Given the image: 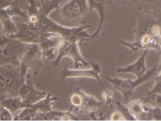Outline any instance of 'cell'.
<instances>
[{"label":"cell","mask_w":161,"mask_h":121,"mask_svg":"<svg viewBox=\"0 0 161 121\" xmlns=\"http://www.w3.org/2000/svg\"><path fill=\"white\" fill-rule=\"evenodd\" d=\"M64 39L58 34L43 31L38 43L42 51L59 47Z\"/></svg>","instance_id":"e0dca14e"},{"label":"cell","mask_w":161,"mask_h":121,"mask_svg":"<svg viewBox=\"0 0 161 121\" xmlns=\"http://www.w3.org/2000/svg\"><path fill=\"white\" fill-rule=\"evenodd\" d=\"M34 120H79V118L73 113V108L66 111L53 109L47 112H37Z\"/></svg>","instance_id":"5bb4252c"},{"label":"cell","mask_w":161,"mask_h":121,"mask_svg":"<svg viewBox=\"0 0 161 121\" xmlns=\"http://www.w3.org/2000/svg\"><path fill=\"white\" fill-rule=\"evenodd\" d=\"M47 94V92L45 91L36 90L30 74L27 73L25 81L19 90V95L24 102L29 106L43 98Z\"/></svg>","instance_id":"30bf717a"},{"label":"cell","mask_w":161,"mask_h":121,"mask_svg":"<svg viewBox=\"0 0 161 121\" xmlns=\"http://www.w3.org/2000/svg\"><path fill=\"white\" fill-rule=\"evenodd\" d=\"M127 105L137 120H150L148 112L145 110L144 104L140 100H133L127 103Z\"/></svg>","instance_id":"ffe728a7"},{"label":"cell","mask_w":161,"mask_h":121,"mask_svg":"<svg viewBox=\"0 0 161 121\" xmlns=\"http://www.w3.org/2000/svg\"><path fill=\"white\" fill-rule=\"evenodd\" d=\"M145 110L148 112L151 120H161V108L158 107H150L144 104Z\"/></svg>","instance_id":"4316f807"},{"label":"cell","mask_w":161,"mask_h":121,"mask_svg":"<svg viewBox=\"0 0 161 121\" xmlns=\"http://www.w3.org/2000/svg\"><path fill=\"white\" fill-rule=\"evenodd\" d=\"M115 1L118 2V3H125V2H126L128 0H115Z\"/></svg>","instance_id":"d590c367"},{"label":"cell","mask_w":161,"mask_h":121,"mask_svg":"<svg viewBox=\"0 0 161 121\" xmlns=\"http://www.w3.org/2000/svg\"><path fill=\"white\" fill-rule=\"evenodd\" d=\"M11 18L4 9H0V21L3 27V32L8 38L17 31L16 24L12 20Z\"/></svg>","instance_id":"7402d4cb"},{"label":"cell","mask_w":161,"mask_h":121,"mask_svg":"<svg viewBox=\"0 0 161 121\" xmlns=\"http://www.w3.org/2000/svg\"><path fill=\"white\" fill-rule=\"evenodd\" d=\"M91 24H86L84 21L78 26H65L52 20L48 16L40 12L39 21L35 26L40 31L50 32L58 34L64 39L75 42H82L91 39V35L87 31Z\"/></svg>","instance_id":"6da1fadb"},{"label":"cell","mask_w":161,"mask_h":121,"mask_svg":"<svg viewBox=\"0 0 161 121\" xmlns=\"http://www.w3.org/2000/svg\"><path fill=\"white\" fill-rule=\"evenodd\" d=\"M21 110L17 115L13 117V120H34L36 112L31 105L27 106Z\"/></svg>","instance_id":"d4e9b609"},{"label":"cell","mask_w":161,"mask_h":121,"mask_svg":"<svg viewBox=\"0 0 161 121\" xmlns=\"http://www.w3.org/2000/svg\"><path fill=\"white\" fill-rule=\"evenodd\" d=\"M14 0H0V9H4L6 7L13 4Z\"/></svg>","instance_id":"1f68e13d"},{"label":"cell","mask_w":161,"mask_h":121,"mask_svg":"<svg viewBox=\"0 0 161 121\" xmlns=\"http://www.w3.org/2000/svg\"><path fill=\"white\" fill-rule=\"evenodd\" d=\"M58 97L52 95L51 93H47L46 96L38 102L30 105L34 110L37 112H47L53 110V104Z\"/></svg>","instance_id":"44dd1931"},{"label":"cell","mask_w":161,"mask_h":121,"mask_svg":"<svg viewBox=\"0 0 161 121\" xmlns=\"http://www.w3.org/2000/svg\"><path fill=\"white\" fill-rule=\"evenodd\" d=\"M39 11L42 14L48 16V15L54 10H58L60 3L62 0H39Z\"/></svg>","instance_id":"603a6c76"},{"label":"cell","mask_w":161,"mask_h":121,"mask_svg":"<svg viewBox=\"0 0 161 121\" xmlns=\"http://www.w3.org/2000/svg\"><path fill=\"white\" fill-rule=\"evenodd\" d=\"M155 39L157 40V41L160 43V46H161V36H159V37H158V38H155ZM160 70H161V59H160V62L158 63V72H159Z\"/></svg>","instance_id":"836d02e7"},{"label":"cell","mask_w":161,"mask_h":121,"mask_svg":"<svg viewBox=\"0 0 161 121\" xmlns=\"http://www.w3.org/2000/svg\"><path fill=\"white\" fill-rule=\"evenodd\" d=\"M136 8L143 14L152 15L161 10V0H136Z\"/></svg>","instance_id":"ac0fdd59"},{"label":"cell","mask_w":161,"mask_h":121,"mask_svg":"<svg viewBox=\"0 0 161 121\" xmlns=\"http://www.w3.org/2000/svg\"><path fill=\"white\" fill-rule=\"evenodd\" d=\"M158 73V63L155 64L147 72L134 80L130 78H121L117 76H108V81L112 85L113 88L121 93L126 104L128 103L129 98L133 93L134 90L142 83L153 78Z\"/></svg>","instance_id":"3957f363"},{"label":"cell","mask_w":161,"mask_h":121,"mask_svg":"<svg viewBox=\"0 0 161 121\" xmlns=\"http://www.w3.org/2000/svg\"><path fill=\"white\" fill-rule=\"evenodd\" d=\"M0 104L9 110L13 115L18 110H21L28 106L19 95L8 97L1 100Z\"/></svg>","instance_id":"d6986e66"},{"label":"cell","mask_w":161,"mask_h":121,"mask_svg":"<svg viewBox=\"0 0 161 121\" xmlns=\"http://www.w3.org/2000/svg\"><path fill=\"white\" fill-rule=\"evenodd\" d=\"M120 43L129 48L130 53L136 52L139 50H155L161 54V46L157 40L150 34L143 35L140 39L133 42H128L121 39Z\"/></svg>","instance_id":"7c38bea8"},{"label":"cell","mask_w":161,"mask_h":121,"mask_svg":"<svg viewBox=\"0 0 161 121\" xmlns=\"http://www.w3.org/2000/svg\"><path fill=\"white\" fill-rule=\"evenodd\" d=\"M88 9L87 0H69L58 10L62 19L74 20L82 18Z\"/></svg>","instance_id":"9c48e42d"},{"label":"cell","mask_w":161,"mask_h":121,"mask_svg":"<svg viewBox=\"0 0 161 121\" xmlns=\"http://www.w3.org/2000/svg\"><path fill=\"white\" fill-rule=\"evenodd\" d=\"M68 101L75 110L82 114L94 112L103 105V102L94 96L89 95L81 88H75L70 95Z\"/></svg>","instance_id":"277c9868"},{"label":"cell","mask_w":161,"mask_h":121,"mask_svg":"<svg viewBox=\"0 0 161 121\" xmlns=\"http://www.w3.org/2000/svg\"><path fill=\"white\" fill-rule=\"evenodd\" d=\"M91 67L89 68H70L67 65L64 70H62L60 74V80L62 83H65L67 78L79 79L80 78H94L97 80L103 90L106 89L101 80V67L100 65L96 62H91Z\"/></svg>","instance_id":"ba28073f"},{"label":"cell","mask_w":161,"mask_h":121,"mask_svg":"<svg viewBox=\"0 0 161 121\" xmlns=\"http://www.w3.org/2000/svg\"><path fill=\"white\" fill-rule=\"evenodd\" d=\"M149 50H143L141 56L133 63L127 65L123 67H119L116 69V72L119 74L131 73L140 77L145 75L148 70L146 66V57Z\"/></svg>","instance_id":"4fadbf2b"},{"label":"cell","mask_w":161,"mask_h":121,"mask_svg":"<svg viewBox=\"0 0 161 121\" xmlns=\"http://www.w3.org/2000/svg\"><path fill=\"white\" fill-rule=\"evenodd\" d=\"M160 22L161 19L154 18L152 14H144L140 18L135 28V40L140 39L144 34H151L152 28Z\"/></svg>","instance_id":"9a60e30c"},{"label":"cell","mask_w":161,"mask_h":121,"mask_svg":"<svg viewBox=\"0 0 161 121\" xmlns=\"http://www.w3.org/2000/svg\"><path fill=\"white\" fill-rule=\"evenodd\" d=\"M150 92H154L158 94H161V81L155 80L153 86L149 90H147Z\"/></svg>","instance_id":"f546056e"},{"label":"cell","mask_w":161,"mask_h":121,"mask_svg":"<svg viewBox=\"0 0 161 121\" xmlns=\"http://www.w3.org/2000/svg\"><path fill=\"white\" fill-rule=\"evenodd\" d=\"M43 55L38 44H30L21 58L19 69L21 75L25 80L28 70H31L34 75H37L43 67Z\"/></svg>","instance_id":"52a82bcc"},{"label":"cell","mask_w":161,"mask_h":121,"mask_svg":"<svg viewBox=\"0 0 161 121\" xmlns=\"http://www.w3.org/2000/svg\"><path fill=\"white\" fill-rule=\"evenodd\" d=\"M101 97L103 100H104L105 103L108 107H113L115 105V102L113 100V93L111 90L107 89L103 90L101 93Z\"/></svg>","instance_id":"83f0119b"},{"label":"cell","mask_w":161,"mask_h":121,"mask_svg":"<svg viewBox=\"0 0 161 121\" xmlns=\"http://www.w3.org/2000/svg\"><path fill=\"white\" fill-rule=\"evenodd\" d=\"M13 120V114L6 108L0 105V120Z\"/></svg>","instance_id":"f1b7e54d"},{"label":"cell","mask_w":161,"mask_h":121,"mask_svg":"<svg viewBox=\"0 0 161 121\" xmlns=\"http://www.w3.org/2000/svg\"><path fill=\"white\" fill-rule=\"evenodd\" d=\"M115 105L117 107V110L121 113L125 120H137L130 112L127 104L124 105L119 101H116L115 102Z\"/></svg>","instance_id":"484cf974"},{"label":"cell","mask_w":161,"mask_h":121,"mask_svg":"<svg viewBox=\"0 0 161 121\" xmlns=\"http://www.w3.org/2000/svg\"><path fill=\"white\" fill-rule=\"evenodd\" d=\"M17 31L9 36L27 44H38L42 31L30 23H16Z\"/></svg>","instance_id":"8fae6325"},{"label":"cell","mask_w":161,"mask_h":121,"mask_svg":"<svg viewBox=\"0 0 161 121\" xmlns=\"http://www.w3.org/2000/svg\"><path fill=\"white\" fill-rule=\"evenodd\" d=\"M25 80L19 67L13 65L0 66V100L8 97L19 95V90Z\"/></svg>","instance_id":"7a4b0ae2"},{"label":"cell","mask_w":161,"mask_h":121,"mask_svg":"<svg viewBox=\"0 0 161 121\" xmlns=\"http://www.w3.org/2000/svg\"><path fill=\"white\" fill-rule=\"evenodd\" d=\"M89 10L96 11L99 18L97 28L91 35V39L98 36L106 19V0H87Z\"/></svg>","instance_id":"2e32d148"},{"label":"cell","mask_w":161,"mask_h":121,"mask_svg":"<svg viewBox=\"0 0 161 121\" xmlns=\"http://www.w3.org/2000/svg\"><path fill=\"white\" fill-rule=\"evenodd\" d=\"M30 45L10 38L0 48V66L9 64L19 67L21 58Z\"/></svg>","instance_id":"8992f818"},{"label":"cell","mask_w":161,"mask_h":121,"mask_svg":"<svg viewBox=\"0 0 161 121\" xmlns=\"http://www.w3.org/2000/svg\"><path fill=\"white\" fill-rule=\"evenodd\" d=\"M140 100L143 104L161 108V94L150 92L147 90L145 96L140 99Z\"/></svg>","instance_id":"cb8c5ba5"},{"label":"cell","mask_w":161,"mask_h":121,"mask_svg":"<svg viewBox=\"0 0 161 121\" xmlns=\"http://www.w3.org/2000/svg\"><path fill=\"white\" fill-rule=\"evenodd\" d=\"M64 57H69L72 59L74 68H87L88 66H91V64L82 56L79 42L64 39L57 49L56 58L52 61V66L53 67L58 66L62 59Z\"/></svg>","instance_id":"5b68a950"},{"label":"cell","mask_w":161,"mask_h":121,"mask_svg":"<svg viewBox=\"0 0 161 121\" xmlns=\"http://www.w3.org/2000/svg\"><path fill=\"white\" fill-rule=\"evenodd\" d=\"M9 39L10 38L6 36L4 33L3 34H0V48L6 44Z\"/></svg>","instance_id":"d6a6232c"},{"label":"cell","mask_w":161,"mask_h":121,"mask_svg":"<svg viewBox=\"0 0 161 121\" xmlns=\"http://www.w3.org/2000/svg\"><path fill=\"white\" fill-rule=\"evenodd\" d=\"M154 80H158V81H161V70L157 73V75L156 76H155L153 77Z\"/></svg>","instance_id":"e575fe53"},{"label":"cell","mask_w":161,"mask_h":121,"mask_svg":"<svg viewBox=\"0 0 161 121\" xmlns=\"http://www.w3.org/2000/svg\"><path fill=\"white\" fill-rule=\"evenodd\" d=\"M109 119L111 120H125L121 113L118 110L114 111L110 114Z\"/></svg>","instance_id":"4dcf8cb0"}]
</instances>
